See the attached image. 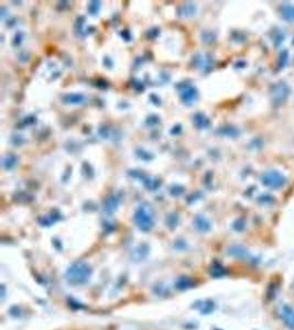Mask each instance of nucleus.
<instances>
[{
	"instance_id": "f257e3e1",
	"label": "nucleus",
	"mask_w": 294,
	"mask_h": 330,
	"mask_svg": "<svg viewBox=\"0 0 294 330\" xmlns=\"http://www.w3.org/2000/svg\"><path fill=\"white\" fill-rule=\"evenodd\" d=\"M281 315L284 323L288 325V327H290L292 330H294V310L290 307V306L284 305L282 306Z\"/></svg>"
}]
</instances>
